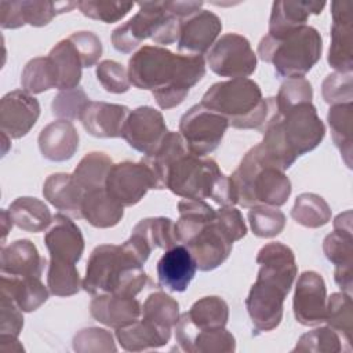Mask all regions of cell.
Masks as SVG:
<instances>
[{
    "label": "cell",
    "mask_w": 353,
    "mask_h": 353,
    "mask_svg": "<svg viewBox=\"0 0 353 353\" xmlns=\"http://www.w3.org/2000/svg\"><path fill=\"white\" fill-rule=\"evenodd\" d=\"M130 83L150 90L157 105L167 110L181 105L205 74L203 55L175 54L161 46H143L128 61Z\"/></svg>",
    "instance_id": "6da1fadb"
},
{
    "label": "cell",
    "mask_w": 353,
    "mask_h": 353,
    "mask_svg": "<svg viewBox=\"0 0 353 353\" xmlns=\"http://www.w3.org/2000/svg\"><path fill=\"white\" fill-rule=\"evenodd\" d=\"M269 114L261 128L262 142L255 145L262 163L281 171L288 170L296 157L316 149L325 135V125L312 102L277 110L274 97L269 98Z\"/></svg>",
    "instance_id": "7a4b0ae2"
},
{
    "label": "cell",
    "mask_w": 353,
    "mask_h": 353,
    "mask_svg": "<svg viewBox=\"0 0 353 353\" xmlns=\"http://www.w3.org/2000/svg\"><path fill=\"white\" fill-rule=\"evenodd\" d=\"M148 283V274L123 245L101 244L87 261L83 290L90 295L137 296Z\"/></svg>",
    "instance_id": "3957f363"
},
{
    "label": "cell",
    "mask_w": 353,
    "mask_h": 353,
    "mask_svg": "<svg viewBox=\"0 0 353 353\" xmlns=\"http://www.w3.org/2000/svg\"><path fill=\"white\" fill-rule=\"evenodd\" d=\"M167 189L182 199H211L221 207L236 204L230 178L221 171L218 163L189 150L171 164L167 174Z\"/></svg>",
    "instance_id": "277c9868"
},
{
    "label": "cell",
    "mask_w": 353,
    "mask_h": 353,
    "mask_svg": "<svg viewBox=\"0 0 353 353\" xmlns=\"http://www.w3.org/2000/svg\"><path fill=\"white\" fill-rule=\"evenodd\" d=\"M204 108L223 116L237 130H261L269 114V98L251 79H230L212 84L203 95Z\"/></svg>",
    "instance_id": "5b68a950"
},
{
    "label": "cell",
    "mask_w": 353,
    "mask_h": 353,
    "mask_svg": "<svg viewBox=\"0 0 353 353\" xmlns=\"http://www.w3.org/2000/svg\"><path fill=\"white\" fill-rule=\"evenodd\" d=\"M229 178L236 204L244 208L256 205L279 208L287 203L292 190L291 181L284 171L262 163L255 146L245 153Z\"/></svg>",
    "instance_id": "8992f818"
},
{
    "label": "cell",
    "mask_w": 353,
    "mask_h": 353,
    "mask_svg": "<svg viewBox=\"0 0 353 353\" xmlns=\"http://www.w3.org/2000/svg\"><path fill=\"white\" fill-rule=\"evenodd\" d=\"M323 40L319 30L305 25L290 34L274 39L263 36L258 44V57L274 66L280 77H303L321 58Z\"/></svg>",
    "instance_id": "52a82bcc"
},
{
    "label": "cell",
    "mask_w": 353,
    "mask_h": 353,
    "mask_svg": "<svg viewBox=\"0 0 353 353\" xmlns=\"http://www.w3.org/2000/svg\"><path fill=\"white\" fill-rule=\"evenodd\" d=\"M229 127L228 120L204 108L201 103L193 105L179 120V134L190 153L207 156L212 153Z\"/></svg>",
    "instance_id": "ba28073f"
},
{
    "label": "cell",
    "mask_w": 353,
    "mask_h": 353,
    "mask_svg": "<svg viewBox=\"0 0 353 353\" xmlns=\"http://www.w3.org/2000/svg\"><path fill=\"white\" fill-rule=\"evenodd\" d=\"M210 69L230 79H247L256 69V54L247 37L239 33H226L212 44L205 54Z\"/></svg>",
    "instance_id": "9c48e42d"
},
{
    "label": "cell",
    "mask_w": 353,
    "mask_h": 353,
    "mask_svg": "<svg viewBox=\"0 0 353 353\" xmlns=\"http://www.w3.org/2000/svg\"><path fill=\"white\" fill-rule=\"evenodd\" d=\"M138 12L132 18L112 32L110 40L114 50L119 52L130 54L137 50L143 40H153L171 17L164 8L163 1H143L138 3Z\"/></svg>",
    "instance_id": "30bf717a"
},
{
    "label": "cell",
    "mask_w": 353,
    "mask_h": 353,
    "mask_svg": "<svg viewBox=\"0 0 353 353\" xmlns=\"http://www.w3.org/2000/svg\"><path fill=\"white\" fill-rule=\"evenodd\" d=\"M105 189L119 204L131 207L139 203L150 189H156V181L142 160L138 163L121 161L109 170Z\"/></svg>",
    "instance_id": "8fae6325"
},
{
    "label": "cell",
    "mask_w": 353,
    "mask_h": 353,
    "mask_svg": "<svg viewBox=\"0 0 353 353\" xmlns=\"http://www.w3.org/2000/svg\"><path fill=\"white\" fill-rule=\"evenodd\" d=\"M287 295L288 292L280 285L256 277L245 299V307L256 332H269L279 327Z\"/></svg>",
    "instance_id": "7c38bea8"
},
{
    "label": "cell",
    "mask_w": 353,
    "mask_h": 353,
    "mask_svg": "<svg viewBox=\"0 0 353 353\" xmlns=\"http://www.w3.org/2000/svg\"><path fill=\"white\" fill-rule=\"evenodd\" d=\"M167 132L160 110L152 106H139L130 112L121 137L132 149L148 156L157 149Z\"/></svg>",
    "instance_id": "4fadbf2b"
},
{
    "label": "cell",
    "mask_w": 353,
    "mask_h": 353,
    "mask_svg": "<svg viewBox=\"0 0 353 353\" xmlns=\"http://www.w3.org/2000/svg\"><path fill=\"white\" fill-rule=\"evenodd\" d=\"M292 309L296 321L305 327L319 325L325 320L327 287L321 274L306 270L298 277Z\"/></svg>",
    "instance_id": "5bb4252c"
},
{
    "label": "cell",
    "mask_w": 353,
    "mask_h": 353,
    "mask_svg": "<svg viewBox=\"0 0 353 353\" xmlns=\"http://www.w3.org/2000/svg\"><path fill=\"white\" fill-rule=\"evenodd\" d=\"M40 116L39 101L25 90L7 92L0 101V128L10 138L25 137Z\"/></svg>",
    "instance_id": "9a60e30c"
},
{
    "label": "cell",
    "mask_w": 353,
    "mask_h": 353,
    "mask_svg": "<svg viewBox=\"0 0 353 353\" xmlns=\"http://www.w3.org/2000/svg\"><path fill=\"white\" fill-rule=\"evenodd\" d=\"M174 328L175 339L183 352L230 353L236 350V339L225 327L197 330L186 313L179 316Z\"/></svg>",
    "instance_id": "2e32d148"
},
{
    "label": "cell",
    "mask_w": 353,
    "mask_h": 353,
    "mask_svg": "<svg viewBox=\"0 0 353 353\" xmlns=\"http://www.w3.org/2000/svg\"><path fill=\"white\" fill-rule=\"evenodd\" d=\"M331 44L328 51V63L335 72L352 73L353 70V50H352V3L332 1L331 3Z\"/></svg>",
    "instance_id": "e0dca14e"
},
{
    "label": "cell",
    "mask_w": 353,
    "mask_h": 353,
    "mask_svg": "<svg viewBox=\"0 0 353 353\" xmlns=\"http://www.w3.org/2000/svg\"><path fill=\"white\" fill-rule=\"evenodd\" d=\"M183 245L194 258L197 269L210 272L221 266L229 258L233 241L222 232L214 218Z\"/></svg>",
    "instance_id": "ac0fdd59"
},
{
    "label": "cell",
    "mask_w": 353,
    "mask_h": 353,
    "mask_svg": "<svg viewBox=\"0 0 353 353\" xmlns=\"http://www.w3.org/2000/svg\"><path fill=\"white\" fill-rule=\"evenodd\" d=\"M44 243L51 259L77 263L84 252V237L80 228L63 214L52 216L44 234Z\"/></svg>",
    "instance_id": "d6986e66"
},
{
    "label": "cell",
    "mask_w": 353,
    "mask_h": 353,
    "mask_svg": "<svg viewBox=\"0 0 353 353\" xmlns=\"http://www.w3.org/2000/svg\"><path fill=\"white\" fill-rule=\"evenodd\" d=\"M222 30L221 18L208 10H201L181 28V34L176 41L178 50L188 55H203L218 40Z\"/></svg>",
    "instance_id": "ffe728a7"
},
{
    "label": "cell",
    "mask_w": 353,
    "mask_h": 353,
    "mask_svg": "<svg viewBox=\"0 0 353 353\" xmlns=\"http://www.w3.org/2000/svg\"><path fill=\"white\" fill-rule=\"evenodd\" d=\"M256 263L259 265L256 277L272 281L287 292L291 291L298 266L294 251L288 245L279 241L263 245L256 255Z\"/></svg>",
    "instance_id": "44dd1931"
},
{
    "label": "cell",
    "mask_w": 353,
    "mask_h": 353,
    "mask_svg": "<svg viewBox=\"0 0 353 353\" xmlns=\"http://www.w3.org/2000/svg\"><path fill=\"white\" fill-rule=\"evenodd\" d=\"M157 281L171 292H183L197 272V265L183 244H176L161 255L157 262Z\"/></svg>",
    "instance_id": "7402d4cb"
},
{
    "label": "cell",
    "mask_w": 353,
    "mask_h": 353,
    "mask_svg": "<svg viewBox=\"0 0 353 353\" xmlns=\"http://www.w3.org/2000/svg\"><path fill=\"white\" fill-rule=\"evenodd\" d=\"M130 109L124 105L90 101L84 108L80 121L84 130L97 138H119L123 135Z\"/></svg>",
    "instance_id": "603a6c76"
},
{
    "label": "cell",
    "mask_w": 353,
    "mask_h": 353,
    "mask_svg": "<svg viewBox=\"0 0 353 353\" xmlns=\"http://www.w3.org/2000/svg\"><path fill=\"white\" fill-rule=\"evenodd\" d=\"M90 313L98 323L117 330L139 320L142 305L135 296L103 294L92 298Z\"/></svg>",
    "instance_id": "cb8c5ba5"
},
{
    "label": "cell",
    "mask_w": 353,
    "mask_h": 353,
    "mask_svg": "<svg viewBox=\"0 0 353 353\" xmlns=\"http://www.w3.org/2000/svg\"><path fill=\"white\" fill-rule=\"evenodd\" d=\"M325 7V1H290L281 0L272 4L268 34L280 39L306 25L307 18L319 15Z\"/></svg>",
    "instance_id": "d4e9b609"
},
{
    "label": "cell",
    "mask_w": 353,
    "mask_h": 353,
    "mask_svg": "<svg viewBox=\"0 0 353 353\" xmlns=\"http://www.w3.org/2000/svg\"><path fill=\"white\" fill-rule=\"evenodd\" d=\"M47 261L41 256L36 245L28 240H15L1 247L0 274L21 277H41Z\"/></svg>",
    "instance_id": "484cf974"
},
{
    "label": "cell",
    "mask_w": 353,
    "mask_h": 353,
    "mask_svg": "<svg viewBox=\"0 0 353 353\" xmlns=\"http://www.w3.org/2000/svg\"><path fill=\"white\" fill-rule=\"evenodd\" d=\"M41 156L50 161H66L79 149V132L72 121L57 120L47 124L37 138Z\"/></svg>",
    "instance_id": "4316f807"
},
{
    "label": "cell",
    "mask_w": 353,
    "mask_h": 353,
    "mask_svg": "<svg viewBox=\"0 0 353 353\" xmlns=\"http://www.w3.org/2000/svg\"><path fill=\"white\" fill-rule=\"evenodd\" d=\"M48 287L40 277H21L1 274L0 295L10 298L22 312H34L48 299Z\"/></svg>",
    "instance_id": "83f0119b"
},
{
    "label": "cell",
    "mask_w": 353,
    "mask_h": 353,
    "mask_svg": "<svg viewBox=\"0 0 353 353\" xmlns=\"http://www.w3.org/2000/svg\"><path fill=\"white\" fill-rule=\"evenodd\" d=\"M43 196L55 208L73 218H81L84 190L77 185L72 174H51L43 183Z\"/></svg>",
    "instance_id": "f1b7e54d"
},
{
    "label": "cell",
    "mask_w": 353,
    "mask_h": 353,
    "mask_svg": "<svg viewBox=\"0 0 353 353\" xmlns=\"http://www.w3.org/2000/svg\"><path fill=\"white\" fill-rule=\"evenodd\" d=\"M171 331L172 330L160 327L141 317L127 327L117 328L116 339L127 352H142L167 345L171 338Z\"/></svg>",
    "instance_id": "f546056e"
},
{
    "label": "cell",
    "mask_w": 353,
    "mask_h": 353,
    "mask_svg": "<svg viewBox=\"0 0 353 353\" xmlns=\"http://www.w3.org/2000/svg\"><path fill=\"white\" fill-rule=\"evenodd\" d=\"M124 215V207L109 196L105 188L84 193L81 201V218L91 226L108 229L116 226Z\"/></svg>",
    "instance_id": "4dcf8cb0"
},
{
    "label": "cell",
    "mask_w": 353,
    "mask_h": 353,
    "mask_svg": "<svg viewBox=\"0 0 353 353\" xmlns=\"http://www.w3.org/2000/svg\"><path fill=\"white\" fill-rule=\"evenodd\" d=\"M186 152L188 148L181 134L168 131L157 149L142 159L154 176L156 189H167V174L171 164Z\"/></svg>",
    "instance_id": "1f68e13d"
},
{
    "label": "cell",
    "mask_w": 353,
    "mask_h": 353,
    "mask_svg": "<svg viewBox=\"0 0 353 353\" xmlns=\"http://www.w3.org/2000/svg\"><path fill=\"white\" fill-rule=\"evenodd\" d=\"M14 225L25 232L39 233L52 222V215L44 201L36 197H18L7 208Z\"/></svg>",
    "instance_id": "d6a6232c"
},
{
    "label": "cell",
    "mask_w": 353,
    "mask_h": 353,
    "mask_svg": "<svg viewBox=\"0 0 353 353\" xmlns=\"http://www.w3.org/2000/svg\"><path fill=\"white\" fill-rule=\"evenodd\" d=\"M179 218L175 222V232L179 244L192 240L208 222L215 218V210L205 200L182 199L178 203Z\"/></svg>",
    "instance_id": "836d02e7"
},
{
    "label": "cell",
    "mask_w": 353,
    "mask_h": 353,
    "mask_svg": "<svg viewBox=\"0 0 353 353\" xmlns=\"http://www.w3.org/2000/svg\"><path fill=\"white\" fill-rule=\"evenodd\" d=\"M48 57L57 66L58 70V90H73L77 88L81 80V59L69 39L58 41L50 51Z\"/></svg>",
    "instance_id": "e575fe53"
},
{
    "label": "cell",
    "mask_w": 353,
    "mask_h": 353,
    "mask_svg": "<svg viewBox=\"0 0 353 353\" xmlns=\"http://www.w3.org/2000/svg\"><path fill=\"white\" fill-rule=\"evenodd\" d=\"M352 120L353 103L331 105L327 113V121L335 146L339 149L345 164L352 168Z\"/></svg>",
    "instance_id": "d590c367"
},
{
    "label": "cell",
    "mask_w": 353,
    "mask_h": 353,
    "mask_svg": "<svg viewBox=\"0 0 353 353\" xmlns=\"http://www.w3.org/2000/svg\"><path fill=\"white\" fill-rule=\"evenodd\" d=\"M112 159L102 152L87 153L73 171V178L84 193L105 188V182L112 168Z\"/></svg>",
    "instance_id": "8d00e7d4"
},
{
    "label": "cell",
    "mask_w": 353,
    "mask_h": 353,
    "mask_svg": "<svg viewBox=\"0 0 353 353\" xmlns=\"http://www.w3.org/2000/svg\"><path fill=\"white\" fill-rule=\"evenodd\" d=\"M21 85L32 95L57 88L58 70L52 59L48 55L30 59L21 73Z\"/></svg>",
    "instance_id": "74e56055"
},
{
    "label": "cell",
    "mask_w": 353,
    "mask_h": 353,
    "mask_svg": "<svg viewBox=\"0 0 353 353\" xmlns=\"http://www.w3.org/2000/svg\"><path fill=\"white\" fill-rule=\"evenodd\" d=\"M327 325L332 328L352 350V332H353V310L352 295L345 292H334L327 298L325 320Z\"/></svg>",
    "instance_id": "f35d334b"
},
{
    "label": "cell",
    "mask_w": 353,
    "mask_h": 353,
    "mask_svg": "<svg viewBox=\"0 0 353 353\" xmlns=\"http://www.w3.org/2000/svg\"><path fill=\"white\" fill-rule=\"evenodd\" d=\"M292 219L309 229H317L331 221L328 203L316 193H302L295 199L291 210Z\"/></svg>",
    "instance_id": "ab89813d"
},
{
    "label": "cell",
    "mask_w": 353,
    "mask_h": 353,
    "mask_svg": "<svg viewBox=\"0 0 353 353\" xmlns=\"http://www.w3.org/2000/svg\"><path fill=\"white\" fill-rule=\"evenodd\" d=\"M197 330L225 327L229 319V306L221 296H203L186 312Z\"/></svg>",
    "instance_id": "60d3db41"
},
{
    "label": "cell",
    "mask_w": 353,
    "mask_h": 353,
    "mask_svg": "<svg viewBox=\"0 0 353 353\" xmlns=\"http://www.w3.org/2000/svg\"><path fill=\"white\" fill-rule=\"evenodd\" d=\"M132 233L139 234L152 250L163 248L168 250L176 244H179L175 222L165 216H153L141 219L132 229Z\"/></svg>",
    "instance_id": "b9f144b4"
},
{
    "label": "cell",
    "mask_w": 353,
    "mask_h": 353,
    "mask_svg": "<svg viewBox=\"0 0 353 353\" xmlns=\"http://www.w3.org/2000/svg\"><path fill=\"white\" fill-rule=\"evenodd\" d=\"M47 287L50 294L55 296H72L77 294L83 287V280L80 279L76 263L50 258Z\"/></svg>",
    "instance_id": "7bdbcfd3"
},
{
    "label": "cell",
    "mask_w": 353,
    "mask_h": 353,
    "mask_svg": "<svg viewBox=\"0 0 353 353\" xmlns=\"http://www.w3.org/2000/svg\"><path fill=\"white\" fill-rule=\"evenodd\" d=\"M141 317L172 330L179 320V303L165 292H153L143 302Z\"/></svg>",
    "instance_id": "ee69618b"
},
{
    "label": "cell",
    "mask_w": 353,
    "mask_h": 353,
    "mask_svg": "<svg viewBox=\"0 0 353 353\" xmlns=\"http://www.w3.org/2000/svg\"><path fill=\"white\" fill-rule=\"evenodd\" d=\"M77 7V1H19V8L25 25L46 26L57 15L72 11Z\"/></svg>",
    "instance_id": "f6af8a7d"
},
{
    "label": "cell",
    "mask_w": 353,
    "mask_h": 353,
    "mask_svg": "<svg viewBox=\"0 0 353 353\" xmlns=\"http://www.w3.org/2000/svg\"><path fill=\"white\" fill-rule=\"evenodd\" d=\"M247 218L250 222V228L256 237H276L285 228V215L277 207H251L247 214Z\"/></svg>",
    "instance_id": "bcb514c9"
},
{
    "label": "cell",
    "mask_w": 353,
    "mask_h": 353,
    "mask_svg": "<svg viewBox=\"0 0 353 353\" xmlns=\"http://www.w3.org/2000/svg\"><path fill=\"white\" fill-rule=\"evenodd\" d=\"M323 251L335 268H353V233L334 229L325 236Z\"/></svg>",
    "instance_id": "7dc6e473"
},
{
    "label": "cell",
    "mask_w": 353,
    "mask_h": 353,
    "mask_svg": "<svg viewBox=\"0 0 353 353\" xmlns=\"http://www.w3.org/2000/svg\"><path fill=\"white\" fill-rule=\"evenodd\" d=\"M134 3L124 1H101V0H84L77 1V8L80 12L95 21H101L103 23H114L123 19L132 8Z\"/></svg>",
    "instance_id": "c3c4849f"
},
{
    "label": "cell",
    "mask_w": 353,
    "mask_h": 353,
    "mask_svg": "<svg viewBox=\"0 0 353 353\" xmlns=\"http://www.w3.org/2000/svg\"><path fill=\"white\" fill-rule=\"evenodd\" d=\"M343 350L341 336L330 327H319L305 332L298 339L292 352H327L336 353Z\"/></svg>",
    "instance_id": "681fc988"
},
{
    "label": "cell",
    "mask_w": 353,
    "mask_h": 353,
    "mask_svg": "<svg viewBox=\"0 0 353 353\" xmlns=\"http://www.w3.org/2000/svg\"><path fill=\"white\" fill-rule=\"evenodd\" d=\"M88 102H90V98L87 97L85 91L81 87L73 88V90H63L54 97L51 102V110H52V114L59 120L70 121V120L80 119Z\"/></svg>",
    "instance_id": "f907efd6"
},
{
    "label": "cell",
    "mask_w": 353,
    "mask_h": 353,
    "mask_svg": "<svg viewBox=\"0 0 353 353\" xmlns=\"http://www.w3.org/2000/svg\"><path fill=\"white\" fill-rule=\"evenodd\" d=\"M73 349L79 353H108L116 352L113 335L98 327L80 330L73 338Z\"/></svg>",
    "instance_id": "816d5d0a"
},
{
    "label": "cell",
    "mask_w": 353,
    "mask_h": 353,
    "mask_svg": "<svg viewBox=\"0 0 353 353\" xmlns=\"http://www.w3.org/2000/svg\"><path fill=\"white\" fill-rule=\"evenodd\" d=\"M312 98H313V88L309 80L303 77L287 79L280 85V90L274 97V105L277 110L283 112L298 103L312 102Z\"/></svg>",
    "instance_id": "f5cc1de1"
},
{
    "label": "cell",
    "mask_w": 353,
    "mask_h": 353,
    "mask_svg": "<svg viewBox=\"0 0 353 353\" xmlns=\"http://www.w3.org/2000/svg\"><path fill=\"white\" fill-rule=\"evenodd\" d=\"M95 76L105 91L112 94L127 92L131 87L128 70L113 59H105L97 65Z\"/></svg>",
    "instance_id": "db71d44e"
},
{
    "label": "cell",
    "mask_w": 353,
    "mask_h": 353,
    "mask_svg": "<svg viewBox=\"0 0 353 353\" xmlns=\"http://www.w3.org/2000/svg\"><path fill=\"white\" fill-rule=\"evenodd\" d=\"M323 99L330 105L350 103L353 99L352 73L334 72L328 74L321 84Z\"/></svg>",
    "instance_id": "11a10c76"
},
{
    "label": "cell",
    "mask_w": 353,
    "mask_h": 353,
    "mask_svg": "<svg viewBox=\"0 0 353 353\" xmlns=\"http://www.w3.org/2000/svg\"><path fill=\"white\" fill-rule=\"evenodd\" d=\"M68 39L74 46L83 68H91L99 61L102 55V43L95 33L81 30L72 33Z\"/></svg>",
    "instance_id": "9f6ffc18"
},
{
    "label": "cell",
    "mask_w": 353,
    "mask_h": 353,
    "mask_svg": "<svg viewBox=\"0 0 353 353\" xmlns=\"http://www.w3.org/2000/svg\"><path fill=\"white\" fill-rule=\"evenodd\" d=\"M215 222L222 232L234 243L247 234V225L240 210L233 205H223L215 212Z\"/></svg>",
    "instance_id": "6f0895ef"
},
{
    "label": "cell",
    "mask_w": 353,
    "mask_h": 353,
    "mask_svg": "<svg viewBox=\"0 0 353 353\" xmlns=\"http://www.w3.org/2000/svg\"><path fill=\"white\" fill-rule=\"evenodd\" d=\"M22 328V310L10 298L0 295V335H12L18 338Z\"/></svg>",
    "instance_id": "680465c9"
},
{
    "label": "cell",
    "mask_w": 353,
    "mask_h": 353,
    "mask_svg": "<svg viewBox=\"0 0 353 353\" xmlns=\"http://www.w3.org/2000/svg\"><path fill=\"white\" fill-rule=\"evenodd\" d=\"M164 8L167 10L168 14H171L172 17L181 19V21H186L190 17H193L194 14H197L199 11H201L203 7V1H192V0H176V1H163Z\"/></svg>",
    "instance_id": "91938a15"
},
{
    "label": "cell",
    "mask_w": 353,
    "mask_h": 353,
    "mask_svg": "<svg viewBox=\"0 0 353 353\" xmlns=\"http://www.w3.org/2000/svg\"><path fill=\"white\" fill-rule=\"evenodd\" d=\"M0 25L3 29H18L25 25L19 8V1H0Z\"/></svg>",
    "instance_id": "94428289"
},
{
    "label": "cell",
    "mask_w": 353,
    "mask_h": 353,
    "mask_svg": "<svg viewBox=\"0 0 353 353\" xmlns=\"http://www.w3.org/2000/svg\"><path fill=\"white\" fill-rule=\"evenodd\" d=\"M352 273H353V268H335L334 270L335 283L342 290V292L349 295H352V287H353Z\"/></svg>",
    "instance_id": "6125c7cd"
},
{
    "label": "cell",
    "mask_w": 353,
    "mask_h": 353,
    "mask_svg": "<svg viewBox=\"0 0 353 353\" xmlns=\"http://www.w3.org/2000/svg\"><path fill=\"white\" fill-rule=\"evenodd\" d=\"M0 349L3 352H23V346L12 335H0Z\"/></svg>",
    "instance_id": "be15d7a7"
},
{
    "label": "cell",
    "mask_w": 353,
    "mask_h": 353,
    "mask_svg": "<svg viewBox=\"0 0 353 353\" xmlns=\"http://www.w3.org/2000/svg\"><path fill=\"white\" fill-rule=\"evenodd\" d=\"M14 226V222L8 214L7 210H1V232H3V245L6 241V237L8 234V232H11V228Z\"/></svg>",
    "instance_id": "e7e4bbea"
},
{
    "label": "cell",
    "mask_w": 353,
    "mask_h": 353,
    "mask_svg": "<svg viewBox=\"0 0 353 353\" xmlns=\"http://www.w3.org/2000/svg\"><path fill=\"white\" fill-rule=\"evenodd\" d=\"M1 137H3V156H4L7 153V148H8V143H10L11 138L4 132H1Z\"/></svg>",
    "instance_id": "03108f58"
}]
</instances>
